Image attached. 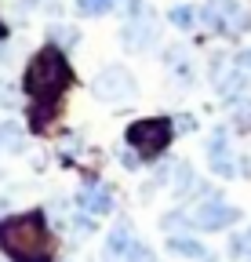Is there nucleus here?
I'll list each match as a JSON object with an SVG mask.
<instances>
[{
  "instance_id": "nucleus-8",
  "label": "nucleus",
  "mask_w": 251,
  "mask_h": 262,
  "mask_svg": "<svg viewBox=\"0 0 251 262\" xmlns=\"http://www.w3.org/2000/svg\"><path fill=\"white\" fill-rule=\"evenodd\" d=\"M153 40H156V18H153L149 8H142L139 15L128 18V26H124V48L128 51H146V48H153Z\"/></svg>"
},
{
  "instance_id": "nucleus-13",
  "label": "nucleus",
  "mask_w": 251,
  "mask_h": 262,
  "mask_svg": "<svg viewBox=\"0 0 251 262\" xmlns=\"http://www.w3.org/2000/svg\"><path fill=\"white\" fill-rule=\"evenodd\" d=\"M171 26H178V29H193L197 26V18H200V8H193V4H178V8H171Z\"/></svg>"
},
{
  "instance_id": "nucleus-19",
  "label": "nucleus",
  "mask_w": 251,
  "mask_h": 262,
  "mask_svg": "<svg viewBox=\"0 0 251 262\" xmlns=\"http://www.w3.org/2000/svg\"><path fill=\"white\" fill-rule=\"evenodd\" d=\"M4 208H8V201H4V196H0V211H4Z\"/></svg>"
},
{
  "instance_id": "nucleus-11",
  "label": "nucleus",
  "mask_w": 251,
  "mask_h": 262,
  "mask_svg": "<svg viewBox=\"0 0 251 262\" xmlns=\"http://www.w3.org/2000/svg\"><path fill=\"white\" fill-rule=\"evenodd\" d=\"M168 251L171 255H178V258H208V251H204V244L200 241H193V237H168Z\"/></svg>"
},
{
  "instance_id": "nucleus-1",
  "label": "nucleus",
  "mask_w": 251,
  "mask_h": 262,
  "mask_svg": "<svg viewBox=\"0 0 251 262\" xmlns=\"http://www.w3.org/2000/svg\"><path fill=\"white\" fill-rule=\"evenodd\" d=\"M73 84V70H70V62H66V55H62V48H55V44H48V48H40L33 58H29V66H26V77H22V88H26V95L33 98V124L40 127L44 124V113L62 98V91H66Z\"/></svg>"
},
{
  "instance_id": "nucleus-17",
  "label": "nucleus",
  "mask_w": 251,
  "mask_h": 262,
  "mask_svg": "<svg viewBox=\"0 0 251 262\" xmlns=\"http://www.w3.org/2000/svg\"><path fill=\"white\" fill-rule=\"evenodd\" d=\"M237 66H240V70H244V73H247V77H251V48H247V51H240V55H237Z\"/></svg>"
},
{
  "instance_id": "nucleus-12",
  "label": "nucleus",
  "mask_w": 251,
  "mask_h": 262,
  "mask_svg": "<svg viewBox=\"0 0 251 262\" xmlns=\"http://www.w3.org/2000/svg\"><path fill=\"white\" fill-rule=\"evenodd\" d=\"M22 146H26V131H22L18 124L4 120V124H0V149H8V153H18Z\"/></svg>"
},
{
  "instance_id": "nucleus-18",
  "label": "nucleus",
  "mask_w": 251,
  "mask_h": 262,
  "mask_svg": "<svg viewBox=\"0 0 251 262\" xmlns=\"http://www.w3.org/2000/svg\"><path fill=\"white\" fill-rule=\"evenodd\" d=\"M178 131H193V117H178Z\"/></svg>"
},
{
  "instance_id": "nucleus-4",
  "label": "nucleus",
  "mask_w": 251,
  "mask_h": 262,
  "mask_svg": "<svg viewBox=\"0 0 251 262\" xmlns=\"http://www.w3.org/2000/svg\"><path fill=\"white\" fill-rule=\"evenodd\" d=\"M200 22L215 33H222V37H237L251 26V15L240 8V0H204Z\"/></svg>"
},
{
  "instance_id": "nucleus-21",
  "label": "nucleus",
  "mask_w": 251,
  "mask_h": 262,
  "mask_svg": "<svg viewBox=\"0 0 251 262\" xmlns=\"http://www.w3.org/2000/svg\"><path fill=\"white\" fill-rule=\"evenodd\" d=\"M204 262H215V258H204Z\"/></svg>"
},
{
  "instance_id": "nucleus-10",
  "label": "nucleus",
  "mask_w": 251,
  "mask_h": 262,
  "mask_svg": "<svg viewBox=\"0 0 251 262\" xmlns=\"http://www.w3.org/2000/svg\"><path fill=\"white\" fill-rule=\"evenodd\" d=\"M135 244H139V237H135L131 222H117L113 233L106 237V258L109 262H128V255H131Z\"/></svg>"
},
{
  "instance_id": "nucleus-20",
  "label": "nucleus",
  "mask_w": 251,
  "mask_h": 262,
  "mask_svg": "<svg viewBox=\"0 0 251 262\" xmlns=\"http://www.w3.org/2000/svg\"><path fill=\"white\" fill-rule=\"evenodd\" d=\"M0 40H4V22H0Z\"/></svg>"
},
{
  "instance_id": "nucleus-7",
  "label": "nucleus",
  "mask_w": 251,
  "mask_h": 262,
  "mask_svg": "<svg viewBox=\"0 0 251 262\" xmlns=\"http://www.w3.org/2000/svg\"><path fill=\"white\" fill-rule=\"evenodd\" d=\"M208 160H211V171H215V175H222V179L240 175V160H237L233 149H230L226 127H215V135L208 139Z\"/></svg>"
},
{
  "instance_id": "nucleus-15",
  "label": "nucleus",
  "mask_w": 251,
  "mask_h": 262,
  "mask_svg": "<svg viewBox=\"0 0 251 262\" xmlns=\"http://www.w3.org/2000/svg\"><path fill=\"white\" fill-rule=\"evenodd\" d=\"M48 37H51L55 48H73V44H77V29H70V26H51Z\"/></svg>"
},
{
  "instance_id": "nucleus-16",
  "label": "nucleus",
  "mask_w": 251,
  "mask_h": 262,
  "mask_svg": "<svg viewBox=\"0 0 251 262\" xmlns=\"http://www.w3.org/2000/svg\"><path fill=\"white\" fill-rule=\"evenodd\" d=\"M230 251H233L237 258H251V229H247V233H240V237H233V241H230Z\"/></svg>"
},
{
  "instance_id": "nucleus-5",
  "label": "nucleus",
  "mask_w": 251,
  "mask_h": 262,
  "mask_svg": "<svg viewBox=\"0 0 251 262\" xmlns=\"http://www.w3.org/2000/svg\"><path fill=\"white\" fill-rule=\"evenodd\" d=\"M237 219H240V208L226 204L222 196H204V201L190 211V226H193V229H208V233L233 226Z\"/></svg>"
},
{
  "instance_id": "nucleus-9",
  "label": "nucleus",
  "mask_w": 251,
  "mask_h": 262,
  "mask_svg": "<svg viewBox=\"0 0 251 262\" xmlns=\"http://www.w3.org/2000/svg\"><path fill=\"white\" fill-rule=\"evenodd\" d=\"M77 204H80V211H87V215H106V211L113 208V193H109L106 182H84L80 193H77Z\"/></svg>"
},
{
  "instance_id": "nucleus-14",
  "label": "nucleus",
  "mask_w": 251,
  "mask_h": 262,
  "mask_svg": "<svg viewBox=\"0 0 251 262\" xmlns=\"http://www.w3.org/2000/svg\"><path fill=\"white\" fill-rule=\"evenodd\" d=\"M117 4H120V0H77V11L95 18V15H106V11H113Z\"/></svg>"
},
{
  "instance_id": "nucleus-6",
  "label": "nucleus",
  "mask_w": 251,
  "mask_h": 262,
  "mask_svg": "<svg viewBox=\"0 0 251 262\" xmlns=\"http://www.w3.org/2000/svg\"><path fill=\"white\" fill-rule=\"evenodd\" d=\"M91 91H95L102 102H128L135 95V77L124 70V66H106V70L95 77Z\"/></svg>"
},
{
  "instance_id": "nucleus-2",
  "label": "nucleus",
  "mask_w": 251,
  "mask_h": 262,
  "mask_svg": "<svg viewBox=\"0 0 251 262\" xmlns=\"http://www.w3.org/2000/svg\"><path fill=\"white\" fill-rule=\"evenodd\" d=\"M0 248H4L15 262H51V237L40 211L26 215H8L0 219Z\"/></svg>"
},
{
  "instance_id": "nucleus-3",
  "label": "nucleus",
  "mask_w": 251,
  "mask_h": 262,
  "mask_svg": "<svg viewBox=\"0 0 251 262\" xmlns=\"http://www.w3.org/2000/svg\"><path fill=\"white\" fill-rule=\"evenodd\" d=\"M171 135H175V124L168 117H149V120H135L128 127V146L142 160H153V157H161L168 149Z\"/></svg>"
}]
</instances>
